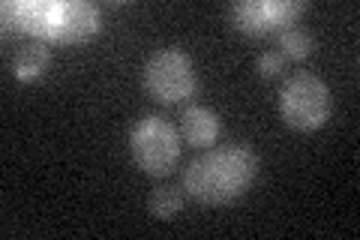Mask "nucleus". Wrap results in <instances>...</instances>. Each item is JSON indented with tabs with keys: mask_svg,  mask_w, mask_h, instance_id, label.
Wrapping results in <instances>:
<instances>
[{
	"mask_svg": "<svg viewBox=\"0 0 360 240\" xmlns=\"http://www.w3.org/2000/svg\"><path fill=\"white\" fill-rule=\"evenodd\" d=\"M258 175V156L243 144H231L222 151H207L195 156L184 171V189L201 204H229L240 198Z\"/></svg>",
	"mask_w": 360,
	"mask_h": 240,
	"instance_id": "obj_1",
	"label": "nucleus"
},
{
	"mask_svg": "<svg viewBox=\"0 0 360 240\" xmlns=\"http://www.w3.org/2000/svg\"><path fill=\"white\" fill-rule=\"evenodd\" d=\"M279 114L291 130L315 132L330 120V87L312 72H297L279 90Z\"/></svg>",
	"mask_w": 360,
	"mask_h": 240,
	"instance_id": "obj_2",
	"label": "nucleus"
},
{
	"mask_svg": "<svg viewBox=\"0 0 360 240\" xmlns=\"http://www.w3.org/2000/svg\"><path fill=\"white\" fill-rule=\"evenodd\" d=\"M129 151L132 159L144 175L162 177L168 175L180 159V132L172 120L160 114H148L132 127L129 132Z\"/></svg>",
	"mask_w": 360,
	"mask_h": 240,
	"instance_id": "obj_3",
	"label": "nucleus"
},
{
	"mask_svg": "<svg viewBox=\"0 0 360 240\" xmlns=\"http://www.w3.org/2000/svg\"><path fill=\"white\" fill-rule=\"evenodd\" d=\"M144 87L153 99L174 106L195 94V70L193 61L180 49H162L156 51L148 66H144Z\"/></svg>",
	"mask_w": 360,
	"mask_h": 240,
	"instance_id": "obj_4",
	"label": "nucleus"
},
{
	"mask_svg": "<svg viewBox=\"0 0 360 240\" xmlns=\"http://www.w3.org/2000/svg\"><path fill=\"white\" fill-rule=\"evenodd\" d=\"M18 27L42 42H54L58 30V0H18L4 4V30Z\"/></svg>",
	"mask_w": 360,
	"mask_h": 240,
	"instance_id": "obj_5",
	"label": "nucleus"
},
{
	"mask_svg": "<svg viewBox=\"0 0 360 240\" xmlns=\"http://www.w3.org/2000/svg\"><path fill=\"white\" fill-rule=\"evenodd\" d=\"M99 30V6L90 0H58V30L54 42H84Z\"/></svg>",
	"mask_w": 360,
	"mask_h": 240,
	"instance_id": "obj_6",
	"label": "nucleus"
},
{
	"mask_svg": "<svg viewBox=\"0 0 360 240\" xmlns=\"http://www.w3.org/2000/svg\"><path fill=\"white\" fill-rule=\"evenodd\" d=\"M180 132H184V141L193 147H207L217 141L219 135V118L217 111H210L205 106H189L180 114Z\"/></svg>",
	"mask_w": 360,
	"mask_h": 240,
	"instance_id": "obj_7",
	"label": "nucleus"
},
{
	"mask_svg": "<svg viewBox=\"0 0 360 240\" xmlns=\"http://www.w3.org/2000/svg\"><path fill=\"white\" fill-rule=\"evenodd\" d=\"M229 15L234 21V27L250 33V37L270 33V4L267 0H243V4H234Z\"/></svg>",
	"mask_w": 360,
	"mask_h": 240,
	"instance_id": "obj_8",
	"label": "nucleus"
},
{
	"mask_svg": "<svg viewBox=\"0 0 360 240\" xmlns=\"http://www.w3.org/2000/svg\"><path fill=\"white\" fill-rule=\"evenodd\" d=\"M49 61H51L49 49H45L42 42H30V45H25V49H18L15 61H13V75L18 78L21 84H33V82H39V78L45 75Z\"/></svg>",
	"mask_w": 360,
	"mask_h": 240,
	"instance_id": "obj_9",
	"label": "nucleus"
},
{
	"mask_svg": "<svg viewBox=\"0 0 360 240\" xmlns=\"http://www.w3.org/2000/svg\"><path fill=\"white\" fill-rule=\"evenodd\" d=\"M148 208H150V216H156V220H174V216L180 213V208H184V196H180L177 187H160L150 192L148 198Z\"/></svg>",
	"mask_w": 360,
	"mask_h": 240,
	"instance_id": "obj_10",
	"label": "nucleus"
},
{
	"mask_svg": "<svg viewBox=\"0 0 360 240\" xmlns=\"http://www.w3.org/2000/svg\"><path fill=\"white\" fill-rule=\"evenodd\" d=\"M312 33L303 30V27H285L279 33V51L283 57H295V61H303V57H309L312 51Z\"/></svg>",
	"mask_w": 360,
	"mask_h": 240,
	"instance_id": "obj_11",
	"label": "nucleus"
},
{
	"mask_svg": "<svg viewBox=\"0 0 360 240\" xmlns=\"http://www.w3.org/2000/svg\"><path fill=\"white\" fill-rule=\"evenodd\" d=\"M270 4V30L283 33L285 27H295V18L303 15L307 4L303 0H267Z\"/></svg>",
	"mask_w": 360,
	"mask_h": 240,
	"instance_id": "obj_12",
	"label": "nucleus"
},
{
	"mask_svg": "<svg viewBox=\"0 0 360 240\" xmlns=\"http://www.w3.org/2000/svg\"><path fill=\"white\" fill-rule=\"evenodd\" d=\"M283 70H285L283 51H264L262 57H258V72H262V78H279Z\"/></svg>",
	"mask_w": 360,
	"mask_h": 240,
	"instance_id": "obj_13",
	"label": "nucleus"
}]
</instances>
